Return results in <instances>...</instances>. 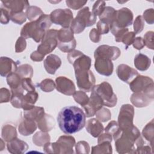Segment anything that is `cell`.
<instances>
[{
	"mask_svg": "<svg viewBox=\"0 0 154 154\" xmlns=\"http://www.w3.org/2000/svg\"><path fill=\"white\" fill-rule=\"evenodd\" d=\"M130 88L134 93L147 91L153 90V80L147 76L138 75L130 84Z\"/></svg>",
	"mask_w": 154,
	"mask_h": 154,
	"instance_id": "9",
	"label": "cell"
},
{
	"mask_svg": "<svg viewBox=\"0 0 154 154\" xmlns=\"http://www.w3.org/2000/svg\"><path fill=\"white\" fill-rule=\"evenodd\" d=\"M1 23L3 24H7L10 19L9 17V13L8 11L1 6Z\"/></svg>",
	"mask_w": 154,
	"mask_h": 154,
	"instance_id": "39",
	"label": "cell"
},
{
	"mask_svg": "<svg viewBox=\"0 0 154 154\" xmlns=\"http://www.w3.org/2000/svg\"><path fill=\"white\" fill-rule=\"evenodd\" d=\"M116 11V10H115L112 7H106L102 13L99 16L100 20L106 23L111 28L115 19Z\"/></svg>",
	"mask_w": 154,
	"mask_h": 154,
	"instance_id": "20",
	"label": "cell"
},
{
	"mask_svg": "<svg viewBox=\"0 0 154 154\" xmlns=\"http://www.w3.org/2000/svg\"><path fill=\"white\" fill-rule=\"evenodd\" d=\"M16 131L15 128L10 126L6 125L4 126L2 131V137L5 141H11L16 138Z\"/></svg>",
	"mask_w": 154,
	"mask_h": 154,
	"instance_id": "24",
	"label": "cell"
},
{
	"mask_svg": "<svg viewBox=\"0 0 154 154\" xmlns=\"http://www.w3.org/2000/svg\"><path fill=\"white\" fill-rule=\"evenodd\" d=\"M97 31L100 34L108 33L110 29L109 25L102 20H99L97 22Z\"/></svg>",
	"mask_w": 154,
	"mask_h": 154,
	"instance_id": "35",
	"label": "cell"
},
{
	"mask_svg": "<svg viewBox=\"0 0 154 154\" xmlns=\"http://www.w3.org/2000/svg\"><path fill=\"white\" fill-rule=\"evenodd\" d=\"M132 20L133 14L132 11L127 8H122L119 10H116L115 19L112 25L123 28L131 25Z\"/></svg>",
	"mask_w": 154,
	"mask_h": 154,
	"instance_id": "10",
	"label": "cell"
},
{
	"mask_svg": "<svg viewBox=\"0 0 154 154\" xmlns=\"http://www.w3.org/2000/svg\"><path fill=\"white\" fill-rule=\"evenodd\" d=\"M73 97L76 102L81 105L82 106L85 105L89 100L88 96L86 95L84 92L81 91L75 92L73 94Z\"/></svg>",
	"mask_w": 154,
	"mask_h": 154,
	"instance_id": "27",
	"label": "cell"
},
{
	"mask_svg": "<svg viewBox=\"0 0 154 154\" xmlns=\"http://www.w3.org/2000/svg\"><path fill=\"white\" fill-rule=\"evenodd\" d=\"M78 87L84 91H90L95 83L94 76L90 69L75 70Z\"/></svg>",
	"mask_w": 154,
	"mask_h": 154,
	"instance_id": "5",
	"label": "cell"
},
{
	"mask_svg": "<svg viewBox=\"0 0 154 154\" xmlns=\"http://www.w3.org/2000/svg\"><path fill=\"white\" fill-rule=\"evenodd\" d=\"M44 56L39 54L37 51L35 52H33L32 54L31 55V58L33 61H42L43 59Z\"/></svg>",
	"mask_w": 154,
	"mask_h": 154,
	"instance_id": "42",
	"label": "cell"
},
{
	"mask_svg": "<svg viewBox=\"0 0 154 154\" xmlns=\"http://www.w3.org/2000/svg\"><path fill=\"white\" fill-rule=\"evenodd\" d=\"M39 86L40 88L45 92H50L54 89L55 87H56L54 81L50 79H46L42 81L39 84Z\"/></svg>",
	"mask_w": 154,
	"mask_h": 154,
	"instance_id": "30",
	"label": "cell"
},
{
	"mask_svg": "<svg viewBox=\"0 0 154 154\" xmlns=\"http://www.w3.org/2000/svg\"><path fill=\"white\" fill-rule=\"evenodd\" d=\"M96 20L95 16L92 12L90 11L89 8L85 7L80 10L75 19H73L71 26L73 32L79 34L84 31L86 26H90L94 24Z\"/></svg>",
	"mask_w": 154,
	"mask_h": 154,
	"instance_id": "3",
	"label": "cell"
},
{
	"mask_svg": "<svg viewBox=\"0 0 154 154\" xmlns=\"http://www.w3.org/2000/svg\"><path fill=\"white\" fill-rule=\"evenodd\" d=\"M96 114L103 115L102 116H100V117H97V119H99L100 121H102V122L108 121L111 118V113L109 111V110L106 109V108H100L99 110H98L96 112Z\"/></svg>",
	"mask_w": 154,
	"mask_h": 154,
	"instance_id": "32",
	"label": "cell"
},
{
	"mask_svg": "<svg viewBox=\"0 0 154 154\" xmlns=\"http://www.w3.org/2000/svg\"><path fill=\"white\" fill-rule=\"evenodd\" d=\"M43 14L41 9L35 6L28 7L26 10V16L30 20H36Z\"/></svg>",
	"mask_w": 154,
	"mask_h": 154,
	"instance_id": "25",
	"label": "cell"
},
{
	"mask_svg": "<svg viewBox=\"0 0 154 154\" xmlns=\"http://www.w3.org/2000/svg\"><path fill=\"white\" fill-rule=\"evenodd\" d=\"M57 90L64 94L72 95L75 92V87L73 82L64 76H59L55 80Z\"/></svg>",
	"mask_w": 154,
	"mask_h": 154,
	"instance_id": "13",
	"label": "cell"
},
{
	"mask_svg": "<svg viewBox=\"0 0 154 154\" xmlns=\"http://www.w3.org/2000/svg\"><path fill=\"white\" fill-rule=\"evenodd\" d=\"M50 19L52 23L67 28L72 24L73 13L69 9H57L51 13Z\"/></svg>",
	"mask_w": 154,
	"mask_h": 154,
	"instance_id": "7",
	"label": "cell"
},
{
	"mask_svg": "<svg viewBox=\"0 0 154 154\" xmlns=\"http://www.w3.org/2000/svg\"><path fill=\"white\" fill-rule=\"evenodd\" d=\"M90 37L93 42H98L100 40V34L96 29L93 28L90 32Z\"/></svg>",
	"mask_w": 154,
	"mask_h": 154,
	"instance_id": "40",
	"label": "cell"
},
{
	"mask_svg": "<svg viewBox=\"0 0 154 154\" xmlns=\"http://www.w3.org/2000/svg\"><path fill=\"white\" fill-rule=\"evenodd\" d=\"M9 13L10 19L13 22H15L18 24H22L26 21V16L24 12L22 11L20 13Z\"/></svg>",
	"mask_w": 154,
	"mask_h": 154,
	"instance_id": "28",
	"label": "cell"
},
{
	"mask_svg": "<svg viewBox=\"0 0 154 154\" xmlns=\"http://www.w3.org/2000/svg\"><path fill=\"white\" fill-rule=\"evenodd\" d=\"M57 38L59 42L58 43H68L74 39L73 31L72 28H61L57 31Z\"/></svg>",
	"mask_w": 154,
	"mask_h": 154,
	"instance_id": "22",
	"label": "cell"
},
{
	"mask_svg": "<svg viewBox=\"0 0 154 154\" xmlns=\"http://www.w3.org/2000/svg\"><path fill=\"white\" fill-rule=\"evenodd\" d=\"M36 125L35 121L25 118L19 126V131L23 135H29L35 131Z\"/></svg>",
	"mask_w": 154,
	"mask_h": 154,
	"instance_id": "19",
	"label": "cell"
},
{
	"mask_svg": "<svg viewBox=\"0 0 154 154\" xmlns=\"http://www.w3.org/2000/svg\"><path fill=\"white\" fill-rule=\"evenodd\" d=\"M2 6L10 13H20L29 6L27 1H2Z\"/></svg>",
	"mask_w": 154,
	"mask_h": 154,
	"instance_id": "15",
	"label": "cell"
},
{
	"mask_svg": "<svg viewBox=\"0 0 154 154\" xmlns=\"http://www.w3.org/2000/svg\"><path fill=\"white\" fill-rule=\"evenodd\" d=\"M66 2L67 5L70 8L77 10L85 5L87 2V1H66Z\"/></svg>",
	"mask_w": 154,
	"mask_h": 154,
	"instance_id": "33",
	"label": "cell"
},
{
	"mask_svg": "<svg viewBox=\"0 0 154 154\" xmlns=\"http://www.w3.org/2000/svg\"><path fill=\"white\" fill-rule=\"evenodd\" d=\"M134 47L137 49H141L144 45V43L141 37H137L133 42Z\"/></svg>",
	"mask_w": 154,
	"mask_h": 154,
	"instance_id": "41",
	"label": "cell"
},
{
	"mask_svg": "<svg viewBox=\"0 0 154 154\" xmlns=\"http://www.w3.org/2000/svg\"><path fill=\"white\" fill-rule=\"evenodd\" d=\"M144 23H143V20L141 16H138L137 17L135 22H134V30H135V33L137 34L140 32L143 28Z\"/></svg>",
	"mask_w": 154,
	"mask_h": 154,
	"instance_id": "34",
	"label": "cell"
},
{
	"mask_svg": "<svg viewBox=\"0 0 154 154\" xmlns=\"http://www.w3.org/2000/svg\"><path fill=\"white\" fill-rule=\"evenodd\" d=\"M22 78L17 73H12L7 77L8 85L10 87L11 90L17 88L21 85Z\"/></svg>",
	"mask_w": 154,
	"mask_h": 154,
	"instance_id": "23",
	"label": "cell"
},
{
	"mask_svg": "<svg viewBox=\"0 0 154 154\" xmlns=\"http://www.w3.org/2000/svg\"><path fill=\"white\" fill-rule=\"evenodd\" d=\"M51 23L50 16L43 14L37 20L27 23L22 28L20 35L24 38L31 37L36 42H39L43 39L45 30L50 27Z\"/></svg>",
	"mask_w": 154,
	"mask_h": 154,
	"instance_id": "2",
	"label": "cell"
},
{
	"mask_svg": "<svg viewBox=\"0 0 154 154\" xmlns=\"http://www.w3.org/2000/svg\"><path fill=\"white\" fill-rule=\"evenodd\" d=\"M134 65L140 70H146L150 65V60L146 55L140 54L135 56Z\"/></svg>",
	"mask_w": 154,
	"mask_h": 154,
	"instance_id": "21",
	"label": "cell"
},
{
	"mask_svg": "<svg viewBox=\"0 0 154 154\" xmlns=\"http://www.w3.org/2000/svg\"><path fill=\"white\" fill-rule=\"evenodd\" d=\"M16 71V73L19 75L21 78H31L32 75V69L31 66L28 64H25L20 66Z\"/></svg>",
	"mask_w": 154,
	"mask_h": 154,
	"instance_id": "26",
	"label": "cell"
},
{
	"mask_svg": "<svg viewBox=\"0 0 154 154\" xmlns=\"http://www.w3.org/2000/svg\"><path fill=\"white\" fill-rule=\"evenodd\" d=\"M135 33L133 32H127L124 37H123L122 42L126 45V48L129 46L130 45H131L132 43H133L134 42V38L135 37Z\"/></svg>",
	"mask_w": 154,
	"mask_h": 154,
	"instance_id": "36",
	"label": "cell"
},
{
	"mask_svg": "<svg viewBox=\"0 0 154 154\" xmlns=\"http://www.w3.org/2000/svg\"><path fill=\"white\" fill-rule=\"evenodd\" d=\"M17 69L16 63L8 57H1L0 74L2 76H7L14 73Z\"/></svg>",
	"mask_w": 154,
	"mask_h": 154,
	"instance_id": "16",
	"label": "cell"
},
{
	"mask_svg": "<svg viewBox=\"0 0 154 154\" xmlns=\"http://www.w3.org/2000/svg\"><path fill=\"white\" fill-rule=\"evenodd\" d=\"M116 72L119 78L128 84H130L139 75L137 70L125 64L119 65L117 67Z\"/></svg>",
	"mask_w": 154,
	"mask_h": 154,
	"instance_id": "12",
	"label": "cell"
},
{
	"mask_svg": "<svg viewBox=\"0 0 154 154\" xmlns=\"http://www.w3.org/2000/svg\"><path fill=\"white\" fill-rule=\"evenodd\" d=\"M105 2L103 1H96L93 7L92 13L97 17V16H100L103 11L105 7Z\"/></svg>",
	"mask_w": 154,
	"mask_h": 154,
	"instance_id": "29",
	"label": "cell"
},
{
	"mask_svg": "<svg viewBox=\"0 0 154 154\" xmlns=\"http://www.w3.org/2000/svg\"><path fill=\"white\" fill-rule=\"evenodd\" d=\"M86 130L94 137H97L100 135L103 130V127L100 122L96 119H90L86 125Z\"/></svg>",
	"mask_w": 154,
	"mask_h": 154,
	"instance_id": "18",
	"label": "cell"
},
{
	"mask_svg": "<svg viewBox=\"0 0 154 154\" xmlns=\"http://www.w3.org/2000/svg\"><path fill=\"white\" fill-rule=\"evenodd\" d=\"M94 67L96 70L101 75L109 76L112 73L113 64L110 60L103 58H96Z\"/></svg>",
	"mask_w": 154,
	"mask_h": 154,
	"instance_id": "14",
	"label": "cell"
},
{
	"mask_svg": "<svg viewBox=\"0 0 154 154\" xmlns=\"http://www.w3.org/2000/svg\"><path fill=\"white\" fill-rule=\"evenodd\" d=\"M99 97L103 105L113 107L117 103V96L114 93L111 85L107 82L94 86L91 90Z\"/></svg>",
	"mask_w": 154,
	"mask_h": 154,
	"instance_id": "4",
	"label": "cell"
},
{
	"mask_svg": "<svg viewBox=\"0 0 154 154\" xmlns=\"http://www.w3.org/2000/svg\"><path fill=\"white\" fill-rule=\"evenodd\" d=\"M10 93L7 88H2L1 89V103L8 102L10 100Z\"/></svg>",
	"mask_w": 154,
	"mask_h": 154,
	"instance_id": "38",
	"label": "cell"
},
{
	"mask_svg": "<svg viewBox=\"0 0 154 154\" xmlns=\"http://www.w3.org/2000/svg\"><path fill=\"white\" fill-rule=\"evenodd\" d=\"M134 108L132 106L126 104L122 105L118 117L119 126L122 130L126 129L133 125Z\"/></svg>",
	"mask_w": 154,
	"mask_h": 154,
	"instance_id": "8",
	"label": "cell"
},
{
	"mask_svg": "<svg viewBox=\"0 0 154 154\" xmlns=\"http://www.w3.org/2000/svg\"><path fill=\"white\" fill-rule=\"evenodd\" d=\"M57 46L61 51L64 52H69L70 51H72L75 48L76 41L74 38L72 41L68 43H58Z\"/></svg>",
	"mask_w": 154,
	"mask_h": 154,
	"instance_id": "31",
	"label": "cell"
},
{
	"mask_svg": "<svg viewBox=\"0 0 154 154\" xmlns=\"http://www.w3.org/2000/svg\"><path fill=\"white\" fill-rule=\"evenodd\" d=\"M86 116L83 111L76 106H67L60 110L57 122L64 134H72L80 131L85 125Z\"/></svg>",
	"mask_w": 154,
	"mask_h": 154,
	"instance_id": "1",
	"label": "cell"
},
{
	"mask_svg": "<svg viewBox=\"0 0 154 154\" xmlns=\"http://www.w3.org/2000/svg\"><path fill=\"white\" fill-rule=\"evenodd\" d=\"M26 48V42L23 37H19L16 44V52H20L25 49Z\"/></svg>",
	"mask_w": 154,
	"mask_h": 154,
	"instance_id": "37",
	"label": "cell"
},
{
	"mask_svg": "<svg viewBox=\"0 0 154 154\" xmlns=\"http://www.w3.org/2000/svg\"><path fill=\"white\" fill-rule=\"evenodd\" d=\"M57 31L55 29L48 30L42 40V43L38 46L37 52L41 55H45L51 52L55 47L58 45V41L57 39Z\"/></svg>",
	"mask_w": 154,
	"mask_h": 154,
	"instance_id": "6",
	"label": "cell"
},
{
	"mask_svg": "<svg viewBox=\"0 0 154 154\" xmlns=\"http://www.w3.org/2000/svg\"><path fill=\"white\" fill-rule=\"evenodd\" d=\"M120 55V51L118 48L102 45L99 46L94 52V58H103L110 60L117 59Z\"/></svg>",
	"mask_w": 154,
	"mask_h": 154,
	"instance_id": "11",
	"label": "cell"
},
{
	"mask_svg": "<svg viewBox=\"0 0 154 154\" xmlns=\"http://www.w3.org/2000/svg\"><path fill=\"white\" fill-rule=\"evenodd\" d=\"M61 64L60 58L55 55H49L44 61V66L48 73L55 74V71L60 67Z\"/></svg>",
	"mask_w": 154,
	"mask_h": 154,
	"instance_id": "17",
	"label": "cell"
}]
</instances>
